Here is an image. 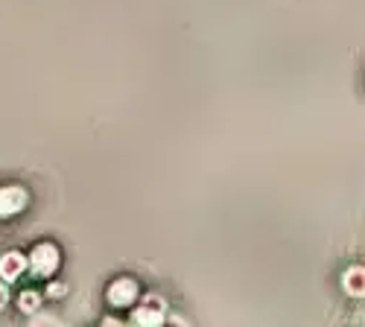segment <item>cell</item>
I'll list each match as a JSON object with an SVG mask.
<instances>
[{
	"mask_svg": "<svg viewBox=\"0 0 365 327\" xmlns=\"http://www.w3.org/2000/svg\"><path fill=\"white\" fill-rule=\"evenodd\" d=\"M4 301H6V289L0 286V307H4Z\"/></svg>",
	"mask_w": 365,
	"mask_h": 327,
	"instance_id": "obj_2",
	"label": "cell"
},
{
	"mask_svg": "<svg viewBox=\"0 0 365 327\" xmlns=\"http://www.w3.org/2000/svg\"><path fill=\"white\" fill-rule=\"evenodd\" d=\"M21 266H24L21 254H6V260L0 263V275H4V278H12V275L21 272Z\"/></svg>",
	"mask_w": 365,
	"mask_h": 327,
	"instance_id": "obj_1",
	"label": "cell"
}]
</instances>
